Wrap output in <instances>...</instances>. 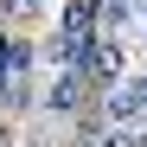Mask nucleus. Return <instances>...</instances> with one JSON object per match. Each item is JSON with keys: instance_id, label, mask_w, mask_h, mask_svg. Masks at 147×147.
Here are the masks:
<instances>
[{"instance_id": "f257e3e1", "label": "nucleus", "mask_w": 147, "mask_h": 147, "mask_svg": "<svg viewBox=\"0 0 147 147\" xmlns=\"http://www.w3.org/2000/svg\"><path fill=\"white\" fill-rule=\"evenodd\" d=\"M83 70H90V83H102V90H115L121 77H128V45H121V32H96Z\"/></svg>"}, {"instance_id": "f03ea898", "label": "nucleus", "mask_w": 147, "mask_h": 147, "mask_svg": "<svg viewBox=\"0 0 147 147\" xmlns=\"http://www.w3.org/2000/svg\"><path fill=\"white\" fill-rule=\"evenodd\" d=\"M83 90H90V70H83V64H70V70H58V77H51L45 109H51V115H77V109H83Z\"/></svg>"}, {"instance_id": "7ed1b4c3", "label": "nucleus", "mask_w": 147, "mask_h": 147, "mask_svg": "<svg viewBox=\"0 0 147 147\" xmlns=\"http://www.w3.org/2000/svg\"><path fill=\"white\" fill-rule=\"evenodd\" d=\"M141 19V0H102V7H96V26L102 32H128Z\"/></svg>"}]
</instances>
